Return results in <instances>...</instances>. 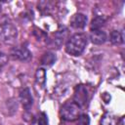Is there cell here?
<instances>
[{
    "label": "cell",
    "instance_id": "1",
    "mask_svg": "<svg viewBox=\"0 0 125 125\" xmlns=\"http://www.w3.org/2000/svg\"><path fill=\"white\" fill-rule=\"evenodd\" d=\"M87 45V36L84 33L73 34L65 44V51L72 56H79L85 50Z\"/></svg>",
    "mask_w": 125,
    "mask_h": 125
},
{
    "label": "cell",
    "instance_id": "2",
    "mask_svg": "<svg viewBox=\"0 0 125 125\" xmlns=\"http://www.w3.org/2000/svg\"><path fill=\"white\" fill-rule=\"evenodd\" d=\"M18 37V30L14 23L7 18L0 21V41L5 44H13Z\"/></svg>",
    "mask_w": 125,
    "mask_h": 125
},
{
    "label": "cell",
    "instance_id": "3",
    "mask_svg": "<svg viewBox=\"0 0 125 125\" xmlns=\"http://www.w3.org/2000/svg\"><path fill=\"white\" fill-rule=\"evenodd\" d=\"M60 114L65 121H74L81 115V107L74 102H67L62 106Z\"/></svg>",
    "mask_w": 125,
    "mask_h": 125
},
{
    "label": "cell",
    "instance_id": "4",
    "mask_svg": "<svg viewBox=\"0 0 125 125\" xmlns=\"http://www.w3.org/2000/svg\"><path fill=\"white\" fill-rule=\"evenodd\" d=\"M88 89L85 85H78L76 86L74 90V95H73V102L77 104L80 107L85 105L88 102Z\"/></svg>",
    "mask_w": 125,
    "mask_h": 125
},
{
    "label": "cell",
    "instance_id": "5",
    "mask_svg": "<svg viewBox=\"0 0 125 125\" xmlns=\"http://www.w3.org/2000/svg\"><path fill=\"white\" fill-rule=\"evenodd\" d=\"M11 56L19 61H29L31 59V53L28 51V49H26L23 46H18V47H14L11 51Z\"/></svg>",
    "mask_w": 125,
    "mask_h": 125
},
{
    "label": "cell",
    "instance_id": "6",
    "mask_svg": "<svg viewBox=\"0 0 125 125\" xmlns=\"http://www.w3.org/2000/svg\"><path fill=\"white\" fill-rule=\"evenodd\" d=\"M20 101L25 110L30 109L32 103H33V99H32L30 90L28 88H23L20 91Z\"/></svg>",
    "mask_w": 125,
    "mask_h": 125
},
{
    "label": "cell",
    "instance_id": "7",
    "mask_svg": "<svg viewBox=\"0 0 125 125\" xmlns=\"http://www.w3.org/2000/svg\"><path fill=\"white\" fill-rule=\"evenodd\" d=\"M70 23L74 28H83L87 23V17L81 13L75 14L72 17Z\"/></svg>",
    "mask_w": 125,
    "mask_h": 125
},
{
    "label": "cell",
    "instance_id": "8",
    "mask_svg": "<svg viewBox=\"0 0 125 125\" xmlns=\"http://www.w3.org/2000/svg\"><path fill=\"white\" fill-rule=\"evenodd\" d=\"M90 39L94 44L100 45L105 42L106 40V34L102 31L101 29H97V30H92L91 34H90Z\"/></svg>",
    "mask_w": 125,
    "mask_h": 125
},
{
    "label": "cell",
    "instance_id": "9",
    "mask_svg": "<svg viewBox=\"0 0 125 125\" xmlns=\"http://www.w3.org/2000/svg\"><path fill=\"white\" fill-rule=\"evenodd\" d=\"M119 117L112 113H104L101 119V125H118Z\"/></svg>",
    "mask_w": 125,
    "mask_h": 125
},
{
    "label": "cell",
    "instance_id": "10",
    "mask_svg": "<svg viewBox=\"0 0 125 125\" xmlns=\"http://www.w3.org/2000/svg\"><path fill=\"white\" fill-rule=\"evenodd\" d=\"M30 125H48V118L45 112H39L32 117Z\"/></svg>",
    "mask_w": 125,
    "mask_h": 125
},
{
    "label": "cell",
    "instance_id": "11",
    "mask_svg": "<svg viewBox=\"0 0 125 125\" xmlns=\"http://www.w3.org/2000/svg\"><path fill=\"white\" fill-rule=\"evenodd\" d=\"M109 40L113 45H120L123 43V35L119 30H112L109 35Z\"/></svg>",
    "mask_w": 125,
    "mask_h": 125
},
{
    "label": "cell",
    "instance_id": "12",
    "mask_svg": "<svg viewBox=\"0 0 125 125\" xmlns=\"http://www.w3.org/2000/svg\"><path fill=\"white\" fill-rule=\"evenodd\" d=\"M105 22V18L103 16H98L95 19H93L91 22V30H97L100 29Z\"/></svg>",
    "mask_w": 125,
    "mask_h": 125
},
{
    "label": "cell",
    "instance_id": "13",
    "mask_svg": "<svg viewBox=\"0 0 125 125\" xmlns=\"http://www.w3.org/2000/svg\"><path fill=\"white\" fill-rule=\"evenodd\" d=\"M55 61H56V56L51 52L45 53L41 58V63L44 65H52L55 62Z\"/></svg>",
    "mask_w": 125,
    "mask_h": 125
},
{
    "label": "cell",
    "instance_id": "14",
    "mask_svg": "<svg viewBox=\"0 0 125 125\" xmlns=\"http://www.w3.org/2000/svg\"><path fill=\"white\" fill-rule=\"evenodd\" d=\"M35 80L36 83L40 86H43L46 81V71L44 68H38L35 72Z\"/></svg>",
    "mask_w": 125,
    "mask_h": 125
},
{
    "label": "cell",
    "instance_id": "15",
    "mask_svg": "<svg viewBox=\"0 0 125 125\" xmlns=\"http://www.w3.org/2000/svg\"><path fill=\"white\" fill-rule=\"evenodd\" d=\"M65 35H66V28H62V30H58V32H57V37H56V42L59 40L60 42H59V46L60 45H62V43L63 42V38L65 37Z\"/></svg>",
    "mask_w": 125,
    "mask_h": 125
},
{
    "label": "cell",
    "instance_id": "16",
    "mask_svg": "<svg viewBox=\"0 0 125 125\" xmlns=\"http://www.w3.org/2000/svg\"><path fill=\"white\" fill-rule=\"evenodd\" d=\"M89 123H90L89 116L87 114H81L77 119L76 125H89Z\"/></svg>",
    "mask_w": 125,
    "mask_h": 125
},
{
    "label": "cell",
    "instance_id": "17",
    "mask_svg": "<svg viewBox=\"0 0 125 125\" xmlns=\"http://www.w3.org/2000/svg\"><path fill=\"white\" fill-rule=\"evenodd\" d=\"M0 11H1V4H0Z\"/></svg>",
    "mask_w": 125,
    "mask_h": 125
}]
</instances>
